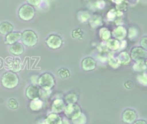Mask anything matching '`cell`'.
Wrapping results in <instances>:
<instances>
[{
	"label": "cell",
	"instance_id": "1",
	"mask_svg": "<svg viewBox=\"0 0 147 124\" xmlns=\"http://www.w3.org/2000/svg\"><path fill=\"white\" fill-rule=\"evenodd\" d=\"M1 83L6 89H14L18 85L19 78L17 74L13 72H6L2 75Z\"/></svg>",
	"mask_w": 147,
	"mask_h": 124
},
{
	"label": "cell",
	"instance_id": "2",
	"mask_svg": "<svg viewBox=\"0 0 147 124\" xmlns=\"http://www.w3.org/2000/svg\"><path fill=\"white\" fill-rule=\"evenodd\" d=\"M41 89H49L51 90L55 85V79L52 73H45L38 78V84Z\"/></svg>",
	"mask_w": 147,
	"mask_h": 124
},
{
	"label": "cell",
	"instance_id": "3",
	"mask_svg": "<svg viewBox=\"0 0 147 124\" xmlns=\"http://www.w3.org/2000/svg\"><path fill=\"white\" fill-rule=\"evenodd\" d=\"M21 40L27 47H34L38 42V36L34 31L27 29L21 34Z\"/></svg>",
	"mask_w": 147,
	"mask_h": 124
},
{
	"label": "cell",
	"instance_id": "4",
	"mask_svg": "<svg viewBox=\"0 0 147 124\" xmlns=\"http://www.w3.org/2000/svg\"><path fill=\"white\" fill-rule=\"evenodd\" d=\"M34 15L35 10L34 7L28 3L22 4L18 10V16L22 21H30L34 17Z\"/></svg>",
	"mask_w": 147,
	"mask_h": 124
},
{
	"label": "cell",
	"instance_id": "5",
	"mask_svg": "<svg viewBox=\"0 0 147 124\" xmlns=\"http://www.w3.org/2000/svg\"><path fill=\"white\" fill-rule=\"evenodd\" d=\"M64 111H65V117L68 119H71V120L76 119L82 113L80 106L78 104H66L65 107V109H64Z\"/></svg>",
	"mask_w": 147,
	"mask_h": 124
},
{
	"label": "cell",
	"instance_id": "6",
	"mask_svg": "<svg viewBox=\"0 0 147 124\" xmlns=\"http://www.w3.org/2000/svg\"><path fill=\"white\" fill-rule=\"evenodd\" d=\"M46 43L48 47L52 49H58L62 46L63 40L60 37V35L53 34L47 36V38L46 39Z\"/></svg>",
	"mask_w": 147,
	"mask_h": 124
},
{
	"label": "cell",
	"instance_id": "7",
	"mask_svg": "<svg viewBox=\"0 0 147 124\" xmlns=\"http://www.w3.org/2000/svg\"><path fill=\"white\" fill-rule=\"evenodd\" d=\"M26 96L28 99L34 100L40 98V88L38 85H30L26 89Z\"/></svg>",
	"mask_w": 147,
	"mask_h": 124
},
{
	"label": "cell",
	"instance_id": "8",
	"mask_svg": "<svg viewBox=\"0 0 147 124\" xmlns=\"http://www.w3.org/2000/svg\"><path fill=\"white\" fill-rule=\"evenodd\" d=\"M147 53L146 50L140 47H135L131 50V54L130 57L131 59L136 60H146V58Z\"/></svg>",
	"mask_w": 147,
	"mask_h": 124
},
{
	"label": "cell",
	"instance_id": "9",
	"mask_svg": "<svg viewBox=\"0 0 147 124\" xmlns=\"http://www.w3.org/2000/svg\"><path fill=\"white\" fill-rule=\"evenodd\" d=\"M137 113L135 110L127 109L122 114V120L125 123L133 124L137 120Z\"/></svg>",
	"mask_w": 147,
	"mask_h": 124
},
{
	"label": "cell",
	"instance_id": "10",
	"mask_svg": "<svg viewBox=\"0 0 147 124\" xmlns=\"http://www.w3.org/2000/svg\"><path fill=\"white\" fill-rule=\"evenodd\" d=\"M82 68L84 71H92L96 67V61L92 57H86L82 60Z\"/></svg>",
	"mask_w": 147,
	"mask_h": 124
},
{
	"label": "cell",
	"instance_id": "11",
	"mask_svg": "<svg viewBox=\"0 0 147 124\" xmlns=\"http://www.w3.org/2000/svg\"><path fill=\"white\" fill-rule=\"evenodd\" d=\"M111 33H112L113 36L115 37V39H116L118 41H123L127 35V29L121 25H119L116 28H115V29Z\"/></svg>",
	"mask_w": 147,
	"mask_h": 124
},
{
	"label": "cell",
	"instance_id": "12",
	"mask_svg": "<svg viewBox=\"0 0 147 124\" xmlns=\"http://www.w3.org/2000/svg\"><path fill=\"white\" fill-rule=\"evenodd\" d=\"M65 107V101L61 98H56L55 100H53V104H52V111L53 113H61L62 111H64V109Z\"/></svg>",
	"mask_w": 147,
	"mask_h": 124
},
{
	"label": "cell",
	"instance_id": "13",
	"mask_svg": "<svg viewBox=\"0 0 147 124\" xmlns=\"http://www.w3.org/2000/svg\"><path fill=\"white\" fill-rule=\"evenodd\" d=\"M116 60H117V61H118L120 66H127V65L130 64L132 59L130 57V54L127 51H122L117 56Z\"/></svg>",
	"mask_w": 147,
	"mask_h": 124
},
{
	"label": "cell",
	"instance_id": "14",
	"mask_svg": "<svg viewBox=\"0 0 147 124\" xmlns=\"http://www.w3.org/2000/svg\"><path fill=\"white\" fill-rule=\"evenodd\" d=\"M21 32H10L8 35H6L5 36V43L9 44V45H12L16 42H17V41H19L21 39Z\"/></svg>",
	"mask_w": 147,
	"mask_h": 124
},
{
	"label": "cell",
	"instance_id": "15",
	"mask_svg": "<svg viewBox=\"0 0 147 124\" xmlns=\"http://www.w3.org/2000/svg\"><path fill=\"white\" fill-rule=\"evenodd\" d=\"M62 118L59 116V114L56 113H51L49 114L47 118L45 119L46 124H62Z\"/></svg>",
	"mask_w": 147,
	"mask_h": 124
},
{
	"label": "cell",
	"instance_id": "16",
	"mask_svg": "<svg viewBox=\"0 0 147 124\" xmlns=\"http://www.w3.org/2000/svg\"><path fill=\"white\" fill-rule=\"evenodd\" d=\"M9 52L14 55H21L24 52V47L22 43L16 42L9 46Z\"/></svg>",
	"mask_w": 147,
	"mask_h": 124
},
{
	"label": "cell",
	"instance_id": "17",
	"mask_svg": "<svg viewBox=\"0 0 147 124\" xmlns=\"http://www.w3.org/2000/svg\"><path fill=\"white\" fill-rule=\"evenodd\" d=\"M89 22H90V25L91 28H96L99 26H102V17L101 15H93L89 19Z\"/></svg>",
	"mask_w": 147,
	"mask_h": 124
},
{
	"label": "cell",
	"instance_id": "18",
	"mask_svg": "<svg viewBox=\"0 0 147 124\" xmlns=\"http://www.w3.org/2000/svg\"><path fill=\"white\" fill-rule=\"evenodd\" d=\"M120 42L121 41H118L115 38H110L105 42V44L108 49L112 51H117L120 49Z\"/></svg>",
	"mask_w": 147,
	"mask_h": 124
},
{
	"label": "cell",
	"instance_id": "19",
	"mask_svg": "<svg viewBox=\"0 0 147 124\" xmlns=\"http://www.w3.org/2000/svg\"><path fill=\"white\" fill-rule=\"evenodd\" d=\"M14 29V26L9 22H2L0 23V34L1 35H8L9 33L12 32Z\"/></svg>",
	"mask_w": 147,
	"mask_h": 124
},
{
	"label": "cell",
	"instance_id": "20",
	"mask_svg": "<svg viewBox=\"0 0 147 124\" xmlns=\"http://www.w3.org/2000/svg\"><path fill=\"white\" fill-rule=\"evenodd\" d=\"M9 66L10 68V70L14 73V72H19L22 68V63H21V60L18 58H14L11 59L9 63Z\"/></svg>",
	"mask_w": 147,
	"mask_h": 124
},
{
	"label": "cell",
	"instance_id": "21",
	"mask_svg": "<svg viewBox=\"0 0 147 124\" xmlns=\"http://www.w3.org/2000/svg\"><path fill=\"white\" fill-rule=\"evenodd\" d=\"M43 107V102L40 98L31 100V103L29 104V108L32 111H39Z\"/></svg>",
	"mask_w": 147,
	"mask_h": 124
},
{
	"label": "cell",
	"instance_id": "22",
	"mask_svg": "<svg viewBox=\"0 0 147 124\" xmlns=\"http://www.w3.org/2000/svg\"><path fill=\"white\" fill-rule=\"evenodd\" d=\"M99 36H100V38H101L102 41H107L108 40H109L111 38L112 33L107 28H101L100 30H99Z\"/></svg>",
	"mask_w": 147,
	"mask_h": 124
},
{
	"label": "cell",
	"instance_id": "23",
	"mask_svg": "<svg viewBox=\"0 0 147 124\" xmlns=\"http://www.w3.org/2000/svg\"><path fill=\"white\" fill-rule=\"evenodd\" d=\"M133 69L135 72H143L146 69V60H136Z\"/></svg>",
	"mask_w": 147,
	"mask_h": 124
},
{
	"label": "cell",
	"instance_id": "24",
	"mask_svg": "<svg viewBox=\"0 0 147 124\" xmlns=\"http://www.w3.org/2000/svg\"><path fill=\"white\" fill-rule=\"evenodd\" d=\"M78 97L76 93L74 92H70L68 93L65 98V103L67 104H76L78 102Z\"/></svg>",
	"mask_w": 147,
	"mask_h": 124
},
{
	"label": "cell",
	"instance_id": "25",
	"mask_svg": "<svg viewBox=\"0 0 147 124\" xmlns=\"http://www.w3.org/2000/svg\"><path fill=\"white\" fill-rule=\"evenodd\" d=\"M58 75L60 79H66L70 77L71 75V73L68 69L66 68H60L59 71H58Z\"/></svg>",
	"mask_w": 147,
	"mask_h": 124
},
{
	"label": "cell",
	"instance_id": "26",
	"mask_svg": "<svg viewBox=\"0 0 147 124\" xmlns=\"http://www.w3.org/2000/svg\"><path fill=\"white\" fill-rule=\"evenodd\" d=\"M71 122L73 124H85L87 123V117L84 113H81L78 117L71 120Z\"/></svg>",
	"mask_w": 147,
	"mask_h": 124
},
{
	"label": "cell",
	"instance_id": "27",
	"mask_svg": "<svg viewBox=\"0 0 147 124\" xmlns=\"http://www.w3.org/2000/svg\"><path fill=\"white\" fill-rule=\"evenodd\" d=\"M90 16H91L90 15V13H89L88 11H85V10L80 11L79 14H78V19H79L82 22H84L89 21V19L90 18Z\"/></svg>",
	"mask_w": 147,
	"mask_h": 124
},
{
	"label": "cell",
	"instance_id": "28",
	"mask_svg": "<svg viewBox=\"0 0 147 124\" xmlns=\"http://www.w3.org/2000/svg\"><path fill=\"white\" fill-rule=\"evenodd\" d=\"M109 55H110V56H109V60H108L109 66H110L111 67H113L114 69H117V68L120 66V65H119V63H118L116 58H115L114 56H112V54H109Z\"/></svg>",
	"mask_w": 147,
	"mask_h": 124
},
{
	"label": "cell",
	"instance_id": "29",
	"mask_svg": "<svg viewBox=\"0 0 147 124\" xmlns=\"http://www.w3.org/2000/svg\"><path fill=\"white\" fill-rule=\"evenodd\" d=\"M84 36V33L81 28H76L72 31V37L75 39H82Z\"/></svg>",
	"mask_w": 147,
	"mask_h": 124
},
{
	"label": "cell",
	"instance_id": "30",
	"mask_svg": "<svg viewBox=\"0 0 147 124\" xmlns=\"http://www.w3.org/2000/svg\"><path fill=\"white\" fill-rule=\"evenodd\" d=\"M138 33H139L138 29H137L136 28L132 27V28H129V30H128V32H127V36H128L129 39L134 40V39H135V38L138 36Z\"/></svg>",
	"mask_w": 147,
	"mask_h": 124
},
{
	"label": "cell",
	"instance_id": "31",
	"mask_svg": "<svg viewBox=\"0 0 147 124\" xmlns=\"http://www.w3.org/2000/svg\"><path fill=\"white\" fill-rule=\"evenodd\" d=\"M18 102L15 99V98H9L8 100V107L12 110H15L18 108Z\"/></svg>",
	"mask_w": 147,
	"mask_h": 124
},
{
	"label": "cell",
	"instance_id": "32",
	"mask_svg": "<svg viewBox=\"0 0 147 124\" xmlns=\"http://www.w3.org/2000/svg\"><path fill=\"white\" fill-rule=\"evenodd\" d=\"M115 2L117 4V10L127 9V2L125 0H115Z\"/></svg>",
	"mask_w": 147,
	"mask_h": 124
},
{
	"label": "cell",
	"instance_id": "33",
	"mask_svg": "<svg viewBox=\"0 0 147 124\" xmlns=\"http://www.w3.org/2000/svg\"><path fill=\"white\" fill-rule=\"evenodd\" d=\"M117 16H116V9H110L109 12H108V15H107V18H108V20L109 21H114L115 19V17H116Z\"/></svg>",
	"mask_w": 147,
	"mask_h": 124
},
{
	"label": "cell",
	"instance_id": "34",
	"mask_svg": "<svg viewBox=\"0 0 147 124\" xmlns=\"http://www.w3.org/2000/svg\"><path fill=\"white\" fill-rule=\"evenodd\" d=\"M52 93V90H49V89H40V97L42 98H47L50 97Z\"/></svg>",
	"mask_w": 147,
	"mask_h": 124
},
{
	"label": "cell",
	"instance_id": "35",
	"mask_svg": "<svg viewBox=\"0 0 147 124\" xmlns=\"http://www.w3.org/2000/svg\"><path fill=\"white\" fill-rule=\"evenodd\" d=\"M138 80L140 84L144 85H146V74L144 73L143 75H140L138 77Z\"/></svg>",
	"mask_w": 147,
	"mask_h": 124
},
{
	"label": "cell",
	"instance_id": "36",
	"mask_svg": "<svg viewBox=\"0 0 147 124\" xmlns=\"http://www.w3.org/2000/svg\"><path fill=\"white\" fill-rule=\"evenodd\" d=\"M42 0H27V2H28V4H29V5H31V6H38L40 3V2H41Z\"/></svg>",
	"mask_w": 147,
	"mask_h": 124
},
{
	"label": "cell",
	"instance_id": "37",
	"mask_svg": "<svg viewBox=\"0 0 147 124\" xmlns=\"http://www.w3.org/2000/svg\"><path fill=\"white\" fill-rule=\"evenodd\" d=\"M146 41H147V37H146V36H144V37L142 38L141 41H140V45H141L142 48H144V49H146V48H147Z\"/></svg>",
	"mask_w": 147,
	"mask_h": 124
},
{
	"label": "cell",
	"instance_id": "38",
	"mask_svg": "<svg viewBox=\"0 0 147 124\" xmlns=\"http://www.w3.org/2000/svg\"><path fill=\"white\" fill-rule=\"evenodd\" d=\"M105 6V2L103 0H99L96 2V7L100 8V9H103V7Z\"/></svg>",
	"mask_w": 147,
	"mask_h": 124
},
{
	"label": "cell",
	"instance_id": "39",
	"mask_svg": "<svg viewBox=\"0 0 147 124\" xmlns=\"http://www.w3.org/2000/svg\"><path fill=\"white\" fill-rule=\"evenodd\" d=\"M124 86H125L127 89H132V88L134 87V84H133L132 81L128 80V81H127V82L124 84Z\"/></svg>",
	"mask_w": 147,
	"mask_h": 124
},
{
	"label": "cell",
	"instance_id": "40",
	"mask_svg": "<svg viewBox=\"0 0 147 124\" xmlns=\"http://www.w3.org/2000/svg\"><path fill=\"white\" fill-rule=\"evenodd\" d=\"M31 81H32L33 85H37V84H38V77L35 76V75H33V76L31 77Z\"/></svg>",
	"mask_w": 147,
	"mask_h": 124
},
{
	"label": "cell",
	"instance_id": "41",
	"mask_svg": "<svg viewBox=\"0 0 147 124\" xmlns=\"http://www.w3.org/2000/svg\"><path fill=\"white\" fill-rule=\"evenodd\" d=\"M133 124H146V122L144 120H139V121H135Z\"/></svg>",
	"mask_w": 147,
	"mask_h": 124
},
{
	"label": "cell",
	"instance_id": "42",
	"mask_svg": "<svg viewBox=\"0 0 147 124\" xmlns=\"http://www.w3.org/2000/svg\"><path fill=\"white\" fill-rule=\"evenodd\" d=\"M62 124H70V123L67 119H64V120H62Z\"/></svg>",
	"mask_w": 147,
	"mask_h": 124
}]
</instances>
